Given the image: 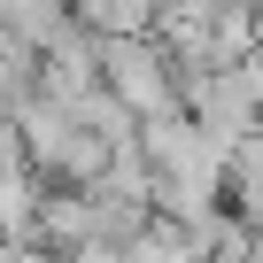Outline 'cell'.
<instances>
[{"label":"cell","mask_w":263,"mask_h":263,"mask_svg":"<svg viewBox=\"0 0 263 263\" xmlns=\"http://www.w3.org/2000/svg\"><path fill=\"white\" fill-rule=\"evenodd\" d=\"M140 155H147V201L178 224H194L201 209L224 201V147L186 116V108H163V116H140Z\"/></svg>","instance_id":"obj_1"},{"label":"cell","mask_w":263,"mask_h":263,"mask_svg":"<svg viewBox=\"0 0 263 263\" xmlns=\"http://www.w3.org/2000/svg\"><path fill=\"white\" fill-rule=\"evenodd\" d=\"M101 85H108L132 116L178 108V78H171V54H163L155 31H108V39H101Z\"/></svg>","instance_id":"obj_2"},{"label":"cell","mask_w":263,"mask_h":263,"mask_svg":"<svg viewBox=\"0 0 263 263\" xmlns=\"http://www.w3.org/2000/svg\"><path fill=\"white\" fill-rule=\"evenodd\" d=\"M178 108L209 132L217 147H232L248 124H263V108H255V93H248V78H240V62H224V70H201V78H186L178 85Z\"/></svg>","instance_id":"obj_3"},{"label":"cell","mask_w":263,"mask_h":263,"mask_svg":"<svg viewBox=\"0 0 263 263\" xmlns=\"http://www.w3.org/2000/svg\"><path fill=\"white\" fill-rule=\"evenodd\" d=\"M224 194H232L240 224H255V217H263V124H248L240 140L224 147Z\"/></svg>","instance_id":"obj_4"},{"label":"cell","mask_w":263,"mask_h":263,"mask_svg":"<svg viewBox=\"0 0 263 263\" xmlns=\"http://www.w3.org/2000/svg\"><path fill=\"white\" fill-rule=\"evenodd\" d=\"M31 93H39V47L0 39V116H16Z\"/></svg>","instance_id":"obj_5"},{"label":"cell","mask_w":263,"mask_h":263,"mask_svg":"<svg viewBox=\"0 0 263 263\" xmlns=\"http://www.w3.org/2000/svg\"><path fill=\"white\" fill-rule=\"evenodd\" d=\"M8 171H31L24 163V132H16V116H0V178Z\"/></svg>","instance_id":"obj_6"},{"label":"cell","mask_w":263,"mask_h":263,"mask_svg":"<svg viewBox=\"0 0 263 263\" xmlns=\"http://www.w3.org/2000/svg\"><path fill=\"white\" fill-rule=\"evenodd\" d=\"M240 78H248V93H255V108H263V31H255V47L240 54Z\"/></svg>","instance_id":"obj_7"},{"label":"cell","mask_w":263,"mask_h":263,"mask_svg":"<svg viewBox=\"0 0 263 263\" xmlns=\"http://www.w3.org/2000/svg\"><path fill=\"white\" fill-rule=\"evenodd\" d=\"M248 255H255V263H263V217H255V224H248Z\"/></svg>","instance_id":"obj_8"}]
</instances>
